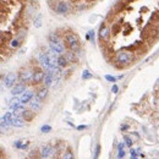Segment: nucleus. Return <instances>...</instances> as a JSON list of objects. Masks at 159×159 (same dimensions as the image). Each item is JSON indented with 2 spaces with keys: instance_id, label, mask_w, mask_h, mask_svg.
<instances>
[{
  "instance_id": "39448f33",
  "label": "nucleus",
  "mask_w": 159,
  "mask_h": 159,
  "mask_svg": "<svg viewBox=\"0 0 159 159\" xmlns=\"http://www.w3.org/2000/svg\"><path fill=\"white\" fill-rule=\"evenodd\" d=\"M33 73L34 72L29 69H21L18 72V78L21 80L22 83L29 82V81H33Z\"/></svg>"
},
{
  "instance_id": "20e7f679",
  "label": "nucleus",
  "mask_w": 159,
  "mask_h": 159,
  "mask_svg": "<svg viewBox=\"0 0 159 159\" xmlns=\"http://www.w3.org/2000/svg\"><path fill=\"white\" fill-rule=\"evenodd\" d=\"M18 75H16L15 72H9L6 76L3 77V83H4V86L6 88H11L15 86V83H16V80Z\"/></svg>"
},
{
  "instance_id": "0eeeda50",
  "label": "nucleus",
  "mask_w": 159,
  "mask_h": 159,
  "mask_svg": "<svg viewBox=\"0 0 159 159\" xmlns=\"http://www.w3.org/2000/svg\"><path fill=\"white\" fill-rule=\"evenodd\" d=\"M33 82L34 83H40L44 82V78H45V72L42 69H34L33 70Z\"/></svg>"
},
{
  "instance_id": "9d476101",
  "label": "nucleus",
  "mask_w": 159,
  "mask_h": 159,
  "mask_svg": "<svg viewBox=\"0 0 159 159\" xmlns=\"http://www.w3.org/2000/svg\"><path fill=\"white\" fill-rule=\"evenodd\" d=\"M49 45H50V49L55 51V53H58V54H62L64 51H65V45L61 43V42H56V43H51L49 42Z\"/></svg>"
},
{
  "instance_id": "473e14b6",
  "label": "nucleus",
  "mask_w": 159,
  "mask_h": 159,
  "mask_svg": "<svg viewBox=\"0 0 159 159\" xmlns=\"http://www.w3.org/2000/svg\"><path fill=\"white\" fill-rule=\"evenodd\" d=\"M89 37H91L92 40H94V32H93V31H91V32H89Z\"/></svg>"
},
{
  "instance_id": "72a5a7b5",
  "label": "nucleus",
  "mask_w": 159,
  "mask_h": 159,
  "mask_svg": "<svg viewBox=\"0 0 159 159\" xmlns=\"http://www.w3.org/2000/svg\"><path fill=\"white\" fill-rule=\"evenodd\" d=\"M157 16H158V18H159V11H158V12H157Z\"/></svg>"
},
{
  "instance_id": "f704fd0d",
  "label": "nucleus",
  "mask_w": 159,
  "mask_h": 159,
  "mask_svg": "<svg viewBox=\"0 0 159 159\" xmlns=\"http://www.w3.org/2000/svg\"><path fill=\"white\" fill-rule=\"evenodd\" d=\"M126 1H132V0H126ZM133 1H135V0H133Z\"/></svg>"
},
{
  "instance_id": "7c9ffc66",
  "label": "nucleus",
  "mask_w": 159,
  "mask_h": 159,
  "mask_svg": "<svg viewBox=\"0 0 159 159\" xmlns=\"http://www.w3.org/2000/svg\"><path fill=\"white\" fill-rule=\"evenodd\" d=\"M84 129H87V125H80V126L77 127L78 131H82V130H84Z\"/></svg>"
},
{
  "instance_id": "4468645a",
  "label": "nucleus",
  "mask_w": 159,
  "mask_h": 159,
  "mask_svg": "<svg viewBox=\"0 0 159 159\" xmlns=\"http://www.w3.org/2000/svg\"><path fill=\"white\" fill-rule=\"evenodd\" d=\"M53 147L51 146H44V147H42V149H40V157L42 158H49L50 155L53 154Z\"/></svg>"
},
{
  "instance_id": "aec40b11",
  "label": "nucleus",
  "mask_w": 159,
  "mask_h": 159,
  "mask_svg": "<svg viewBox=\"0 0 159 159\" xmlns=\"http://www.w3.org/2000/svg\"><path fill=\"white\" fill-rule=\"evenodd\" d=\"M61 159H73V153H72V151L70 148H67L62 153V155H61Z\"/></svg>"
},
{
  "instance_id": "f03ea898",
  "label": "nucleus",
  "mask_w": 159,
  "mask_h": 159,
  "mask_svg": "<svg viewBox=\"0 0 159 159\" xmlns=\"http://www.w3.org/2000/svg\"><path fill=\"white\" fill-rule=\"evenodd\" d=\"M132 59H133V55L129 50H119L115 55V61L120 66H125L127 64H130Z\"/></svg>"
},
{
  "instance_id": "2f4dec72",
  "label": "nucleus",
  "mask_w": 159,
  "mask_h": 159,
  "mask_svg": "<svg viewBox=\"0 0 159 159\" xmlns=\"http://www.w3.org/2000/svg\"><path fill=\"white\" fill-rule=\"evenodd\" d=\"M15 146H16L17 148H22L23 144H21V141H17V142H15Z\"/></svg>"
},
{
  "instance_id": "4be33fe9",
  "label": "nucleus",
  "mask_w": 159,
  "mask_h": 159,
  "mask_svg": "<svg viewBox=\"0 0 159 159\" xmlns=\"http://www.w3.org/2000/svg\"><path fill=\"white\" fill-rule=\"evenodd\" d=\"M125 157V152H124V143H119V147H118V158L122 159Z\"/></svg>"
},
{
  "instance_id": "c85d7f7f",
  "label": "nucleus",
  "mask_w": 159,
  "mask_h": 159,
  "mask_svg": "<svg viewBox=\"0 0 159 159\" xmlns=\"http://www.w3.org/2000/svg\"><path fill=\"white\" fill-rule=\"evenodd\" d=\"M131 159H137V149H131Z\"/></svg>"
},
{
  "instance_id": "f3484780",
  "label": "nucleus",
  "mask_w": 159,
  "mask_h": 159,
  "mask_svg": "<svg viewBox=\"0 0 159 159\" xmlns=\"http://www.w3.org/2000/svg\"><path fill=\"white\" fill-rule=\"evenodd\" d=\"M69 64H70V62L67 61V59L65 58V55L64 54L59 55V58H58V66H59V67H66Z\"/></svg>"
},
{
  "instance_id": "ddd939ff",
  "label": "nucleus",
  "mask_w": 159,
  "mask_h": 159,
  "mask_svg": "<svg viewBox=\"0 0 159 159\" xmlns=\"http://www.w3.org/2000/svg\"><path fill=\"white\" fill-rule=\"evenodd\" d=\"M34 97V93L32 91H26L23 94H21V103L22 104H26V103H29L31 100Z\"/></svg>"
},
{
  "instance_id": "6e6552de",
  "label": "nucleus",
  "mask_w": 159,
  "mask_h": 159,
  "mask_svg": "<svg viewBox=\"0 0 159 159\" xmlns=\"http://www.w3.org/2000/svg\"><path fill=\"white\" fill-rule=\"evenodd\" d=\"M110 29L105 25H102V27L99 29V38L100 40H104V42H108L110 38Z\"/></svg>"
},
{
  "instance_id": "b1692460",
  "label": "nucleus",
  "mask_w": 159,
  "mask_h": 159,
  "mask_svg": "<svg viewBox=\"0 0 159 159\" xmlns=\"http://www.w3.org/2000/svg\"><path fill=\"white\" fill-rule=\"evenodd\" d=\"M42 26V16L38 15V16L36 17V20H34V27L36 28H39Z\"/></svg>"
},
{
  "instance_id": "5701e85b",
  "label": "nucleus",
  "mask_w": 159,
  "mask_h": 159,
  "mask_svg": "<svg viewBox=\"0 0 159 159\" xmlns=\"http://www.w3.org/2000/svg\"><path fill=\"white\" fill-rule=\"evenodd\" d=\"M26 33H27V31H26V28H20L18 29V32H17V38H20L21 40H23V38H25V36H26Z\"/></svg>"
},
{
  "instance_id": "dca6fc26",
  "label": "nucleus",
  "mask_w": 159,
  "mask_h": 159,
  "mask_svg": "<svg viewBox=\"0 0 159 159\" xmlns=\"http://www.w3.org/2000/svg\"><path fill=\"white\" fill-rule=\"evenodd\" d=\"M22 116H23V119H25V120L32 121L33 118H34V111H33L32 109H29V110L26 109L23 113H22Z\"/></svg>"
},
{
  "instance_id": "393cba45",
  "label": "nucleus",
  "mask_w": 159,
  "mask_h": 159,
  "mask_svg": "<svg viewBox=\"0 0 159 159\" xmlns=\"http://www.w3.org/2000/svg\"><path fill=\"white\" fill-rule=\"evenodd\" d=\"M40 131L43 132V133H48V132L51 131V126H49V125H44V126H42Z\"/></svg>"
},
{
  "instance_id": "2eb2a0df",
  "label": "nucleus",
  "mask_w": 159,
  "mask_h": 159,
  "mask_svg": "<svg viewBox=\"0 0 159 159\" xmlns=\"http://www.w3.org/2000/svg\"><path fill=\"white\" fill-rule=\"evenodd\" d=\"M47 96H48V87H42L37 91V97L40 100H44V99L47 98Z\"/></svg>"
},
{
  "instance_id": "6ab92c4d",
  "label": "nucleus",
  "mask_w": 159,
  "mask_h": 159,
  "mask_svg": "<svg viewBox=\"0 0 159 159\" xmlns=\"http://www.w3.org/2000/svg\"><path fill=\"white\" fill-rule=\"evenodd\" d=\"M21 43H22V40L16 37V38H14L10 42V45H11V48H12V49H16V48H18V47L21 45Z\"/></svg>"
},
{
  "instance_id": "f8f14e48",
  "label": "nucleus",
  "mask_w": 159,
  "mask_h": 159,
  "mask_svg": "<svg viewBox=\"0 0 159 159\" xmlns=\"http://www.w3.org/2000/svg\"><path fill=\"white\" fill-rule=\"evenodd\" d=\"M11 125L15 127H22L25 125V119H23V116L21 114H15L14 118H12V122H11Z\"/></svg>"
},
{
  "instance_id": "a211bd4d",
  "label": "nucleus",
  "mask_w": 159,
  "mask_h": 159,
  "mask_svg": "<svg viewBox=\"0 0 159 159\" xmlns=\"http://www.w3.org/2000/svg\"><path fill=\"white\" fill-rule=\"evenodd\" d=\"M121 28H122V22H114V25L111 27V33L118 34L119 32H121Z\"/></svg>"
},
{
  "instance_id": "7ed1b4c3",
  "label": "nucleus",
  "mask_w": 159,
  "mask_h": 159,
  "mask_svg": "<svg viewBox=\"0 0 159 159\" xmlns=\"http://www.w3.org/2000/svg\"><path fill=\"white\" fill-rule=\"evenodd\" d=\"M65 42H66V45L69 47V49L71 50V51H73V53L78 51L80 48H81L80 39H78V37H77L75 33H69V34H66Z\"/></svg>"
},
{
  "instance_id": "423d86ee",
  "label": "nucleus",
  "mask_w": 159,
  "mask_h": 159,
  "mask_svg": "<svg viewBox=\"0 0 159 159\" xmlns=\"http://www.w3.org/2000/svg\"><path fill=\"white\" fill-rule=\"evenodd\" d=\"M39 61H40V64L48 70V69H53V65H51V61H50V58L49 55L47 54V53H44L42 51L40 54H39Z\"/></svg>"
},
{
  "instance_id": "9b49d317",
  "label": "nucleus",
  "mask_w": 159,
  "mask_h": 159,
  "mask_svg": "<svg viewBox=\"0 0 159 159\" xmlns=\"http://www.w3.org/2000/svg\"><path fill=\"white\" fill-rule=\"evenodd\" d=\"M43 100H40L38 97H36V98H33L31 102H29V108L33 110V111H38V110L42 109V107H43V103H42Z\"/></svg>"
},
{
  "instance_id": "c756f323",
  "label": "nucleus",
  "mask_w": 159,
  "mask_h": 159,
  "mask_svg": "<svg viewBox=\"0 0 159 159\" xmlns=\"http://www.w3.org/2000/svg\"><path fill=\"white\" fill-rule=\"evenodd\" d=\"M111 92H113V93H118V92H119V88H118V86H116V84H114V86H113V88H111Z\"/></svg>"
},
{
  "instance_id": "412c9836",
  "label": "nucleus",
  "mask_w": 159,
  "mask_h": 159,
  "mask_svg": "<svg viewBox=\"0 0 159 159\" xmlns=\"http://www.w3.org/2000/svg\"><path fill=\"white\" fill-rule=\"evenodd\" d=\"M65 58L67 59V61L69 62H75V60H76V58H75V53L73 51H66L65 53Z\"/></svg>"
},
{
  "instance_id": "a878e982",
  "label": "nucleus",
  "mask_w": 159,
  "mask_h": 159,
  "mask_svg": "<svg viewBox=\"0 0 159 159\" xmlns=\"http://www.w3.org/2000/svg\"><path fill=\"white\" fill-rule=\"evenodd\" d=\"M124 140H125V143H126L127 147H131V146H132V140H131V138L129 137V136H125Z\"/></svg>"
},
{
  "instance_id": "f257e3e1",
  "label": "nucleus",
  "mask_w": 159,
  "mask_h": 159,
  "mask_svg": "<svg viewBox=\"0 0 159 159\" xmlns=\"http://www.w3.org/2000/svg\"><path fill=\"white\" fill-rule=\"evenodd\" d=\"M71 0H58L56 1V5H55V9L54 11L55 14L58 15H61V16H65L67 15L72 9V5H71Z\"/></svg>"
},
{
  "instance_id": "bb28decb",
  "label": "nucleus",
  "mask_w": 159,
  "mask_h": 159,
  "mask_svg": "<svg viewBox=\"0 0 159 159\" xmlns=\"http://www.w3.org/2000/svg\"><path fill=\"white\" fill-rule=\"evenodd\" d=\"M105 80H107V81H109V82H115L116 80H118V77H114V76H110V75H107V76H105Z\"/></svg>"
},
{
  "instance_id": "1a4fd4ad",
  "label": "nucleus",
  "mask_w": 159,
  "mask_h": 159,
  "mask_svg": "<svg viewBox=\"0 0 159 159\" xmlns=\"http://www.w3.org/2000/svg\"><path fill=\"white\" fill-rule=\"evenodd\" d=\"M26 92V86H25V83H16L14 87H12V91H11V93L14 97H17L18 94H23Z\"/></svg>"
},
{
  "instance_id": "cd10ccee",
  "label": "nucleus",
  "mask_w": 159,
  "mask_h": 159,
  "mask_svg": "<svg viewBox=\"0 0 159 159\" xmlns=\"http://www.w3.org/2000/svg\"><path fill=\"white\" fill-rule=\"evenodd\" d=\"M92 77V75L88 72V70H86V71L83 72V75H82V78H84V80H87V78H91Z\"/></svg>"
}]
</instances>
